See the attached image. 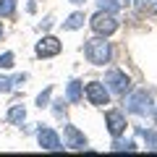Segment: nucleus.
Instances as JSON below:
<instances>
[{
    "label": "nucleus",
    "instance_id": "1",
    "mask_svg": "<svg viewBox=\"0 0 157 157\" xmlns=\"http://www.w3.org/2000/svg\"><path fill=\"white\" fill-rule=\"evenodd\" d=\"M84 55H86V60H89L92 66H105V63H110V58H113V47H110V42H107L105 37L97 34L94 39H86Z\"/></svg>",
    "mask_w": 157,
    "mask_h": 157
},
{
    "label": "nucleus",
    "instance_id": "2",
    "mask_svg": "<svg viewBox=\"0 0 157 157\" xmlns=\"http://www.w3.org/2000/svg\"><path fill=\"white\" fill-rule=\"evenodd\" d=\"M126 110H128L131 115H139V118L155 115V102H152V94H149L147 89L128 92V97H126Z\"/></svg>",
    "mask_w": 157,
    "mask_h": 157
},
{
    "label": "nucleus",
    "instance_id": "3",
    "mask_svg": "<svg viewBox=\"0 0 157 157\" xmlns=\"http://www.w3.org/2000/svg\"><path fill=\"white\" fill-rule=\"evenodd\" d=\"M89 26H92V32L100 34V37H110V34L118 32V18H115V13H105V11L97 8V13L89 18Z\"/></svg>",
    "mask_w": 157,
    "mask_h": 157
},
{
    "label": "nucleus",
    "instance_id": "4",
    "mask_svg": "<svg viewBox=\"0 0 157 157\" xmlns=\"http://www.w3.org/2000/svg\"><path fill=\"white\" fill-rule=\"evenodd\" d=\"M105 86L113 92V94L126 97L131 92V78L126 76V71H121V68H110V71L105 73Z\"/></svg>",
    "mask_w": 157,
    "mask_h": 157
},
{
    "label": "nucleus",
    "instance_id": "5",
    "mask_svg": "<svg viewBox=\"0 0 157 157\" xmlns=\"http://www.w3.org/2000/svg\"><path fill=\"white\" fill-rule=\"evenodd\" d=\"M84 94L94 107H105L107 102H110V89H107L102 81H89V84L84 86Z\"/></svg>",
    "mask_w": 157,
    "mask_h": 157
},
{
    "label": "nucleus",
    "instance_id": "6",
    "mask_svg": "<svg viewBox=\"0 0 157 157\" xmlns=\"http://www.w3.org/2000/svg\"><path fill=\"white\" fill-rule=\"evenodd\" d=\"M37 141H39V147H42L45 152H60V149H66V144L60 141V136H58L52 128H39L37 131Z\"/></svg>",
    "mask_w": 157,
    "mask_h": 157
},
{
    "label": "nucleus",
    "instance_id": "7",
    "mask_svg": "<svg viewBox=\"0 0 157 157\" xmlns=\"http://www.w3.org/2000/svg\"><path fill=\"white\" fill-rule=\"evenodd\" d=\"M60 50H63V42L58 37H42L37 42V47H34L37 58H55V55H60Z\"/></svg>",
    "mask_w": 157,
    "mask_h": 157
},
{
    "label": "nucleus",
    "instance_id": "8",
    "mask_svg": "<svg viewBox=\"0 0 157 157\" xmlns=\"http://www.w3.org/2000/svg\"><path fill=\"white\" fill-rule=\"evenodd\" d=\"M105 126H107L113 139H118V136L126 134V115L121 110H107L105 113Z\"/></svg>",
    "mask_w": 157,
    "mask_h": 157
},
{
    "label": "nucleus",
    "instance_id": "9",
    "mask_svg": "<svg viewBox=\"0 0 157 157\" xmlns=\"http://www.w3.org/2000/svg\"><path fill=\"white\" fill-rule=\"evenodd\" d=\"M63 144H66L68 149H86V136L81 134L76 126L68 123L66 128H63Z\"/></svg>",
    "mask_w": 157,
    "mask_h": 157
},
{
    "label": "nucleus",
    "instance_id": "10",
    "mask_svg": "<svg viewBox=\"0 0 157 157\" xmlns=\"http://www.w3.org/2000/svg\"><path fill=\"white\" fill-rule=\"evenodd\" d=\"M24 81H26V73H18V76H3V73H0V94L13 92L16 86H21Z\"/></svg>",
    "mask_w": 157,
    "mask_h": 157
},
{
    "label": "nucleus",
    "instance_id": "11",
    "mask_svg": "<svg viewBox=\"0 0 157 157\" xmlns=\"http://www.w3.org/2000/svg\"><path fill=\"white\" fill-rule=\"evenodd\" d=\"M81 97H84V84L81 81H68L66 86V102H71V105H76V102H81Z\"/></svg>",
    "mask_w": 157,
    "mask_h": 157
},
{
    "label": "nucleus",
    "instance_id": "12",
    "mask_svg": "<svg viewBox=\"0 0 157 157\" xmlns=\"http://www.w3.org/2000/svg\"><path fill=\"white\" fill-rule=\"evenodd\" d=\"M24 121H26V107L24 105H11L8 107V123H13V126H21Z\"/></svg>",
    "mask_w": 157,
    "mask_h": 157
},
{
    "label": "nucleus",
    "instance_id": "13",
    "mask_svg": "<svg viewBox=\"0 0 157 157\" xmlns=\"http://www.w3.org/2000/svg\"><path fill=\"white\" fill-rule=\"evenodd\" d=\"M84 21H86V16L81 11H76V13H71V16L63 21V29H66V32H76V29L84 26Z\"/></svg>",
    "mask_w": 157,
    "mask_h": 157
},
{
    "label": "nucleus",
    "instance_id": "14",
    "mask_svg": "<svg viewBox=\"0 0 157 157\" xmlns=\"http://www.w3.org/2000/svg\"><path fill=\"white\" fill-rule=\"evenodd\" d=\"M131 6H134L139 13H155L157 11V0H134Z\"/></svg>",
    "mask_w": 157,
    "mask_h": 157
},
{
    "label": "nucleus",
    "instance_id": "15",
    "mask_svg": "<svg viewBox=\"0 0 157 157\" xmlns=\"http://www.w3.org/2000/svg\"><path fill=\"white\" fill-rule=\"evenodd\" d=\"M113 152H134L136 149V144L131 139H121V136H118L115 141H113V147H110Z\"/></svg>",
    "mask_w": 157,
    "mask_h": 157
},
{
    "label": "nucleus",
    "instance_id": "16",
    "mask_svg": "<svg viewBox=\"0 0 157 157\" xmlns=\"http://www.w3.org/2000/svg\"><path fill=\"white\" fill-rule=\"evenodd\" d=\"M16 13V0H0V18H11Z\"/></svg>",
    "mask_w": 157,
    "mask_h": 157
},
{
    "label": "nucleus",
    "instance_id": "17",
    "mask_svg": "<svg viewBox=\"0 0 157 157\" xmlns=\"http://www.w3.org/2000/svg\"><path fill=\"white\" fill-rule=\"evenodd\" d=\"M97 8L105 11V13H118L121 11V3L118 0H97Z\"/></svg>",
    "mask_w": 157,
    "mask_h": 157
},
{
    "label": "nucleus",
    "instance_id": "18",
    "mask_svg": "<svg viewBox=\"0 0 157 157\" xmlns=\"http://www.w3.org/2000/svg\"><path fill=\"white\" fill-rule=\"evenodd\" d=\"M139 134L144 136V141L149 144V149H157V134L155 131H147V128H139Z\"/></svg>",
    "mask_w": 157,
    "mask_h": 157
},
{
    "label": "nucleus",
    "instance_id": "19",
    "mask_svg": "<svg viewBox=\"0 0 157 157\" xmlns=\"http://www.w3.org/2000/svg\"><path fill=\"white\" fill-rule=\"evenodd\" d=\"M13 60H16V55H13V52H3V55H0V68H3V71L13 68Z\"/></svg>",
    "mask_w": 157,
    "mask_h": 157
},
{
    "label": "nucleus",
    "instance_id": "20",
    "mask_svg": "<svg viewBox=\"0 0 157 157\" xmlns=\"http://www.w3.org/2000/svg\"><path fill=\"white\" fill-rule=\"evenodd\" d=\"M50 97H52V86H47V89L37 97V107H47L50 105Z\"/></svg>",
    "mask_w": 157,
    "mask_h": 157
},
{
    "label": "nucleus",
    "instance_id": "21",
    "mask_svg": "<svg viewBox=\"0 0 157 157\" xmlns=\"http://www.w3.org/2000/svg\"><path fill=\"white\" fill-rule=\"evenodd\" d=\"M52 105H55V115H58V118H63V113H66V105H63V102H52Z\"/></svg>",
    "mask_w": 157,
    "mask_h": 157
},
{
    "label": "nucleus",
    "instance_id": "22",
    "mask_svg": "<svg viewBox=\"0 0 157 157\" xmlns=\"http://www.w3.org/2000/svg\"><path fill=\"white\" fill-rule=\"evenodd\" d=\"M118 3H121V8H123V6H131L134 0H118Z\"/></svg>",
    "mask_w": 157,
    "mask_h": 157
},
{
    "label": "nucleus",
    "instance_id": "23",
    "mask_svg": "<svg viewBox=\"0 0 157 157\" xmlns=\"http://www.w3.org/2000/svg\"><path fill=\"white\" fill-rule=\"evenodd\" d=\"M68 3H76V6H78V3H84V0H68Z\"/></svg>",
    "mask_w": 157,
    "mask_h": 157
},
{
    "label": "nucleus",
    "instance_id": "24",
    "mask_svg": "<svg viewBox=\"0 0 157 157\" xmlns=\"http://www.w3.org/2000/svg\"><path fill=\"white\" fill-rule=\"evenodd\" d=\"M0 39H3V24H0Z\"/></svg>",
    "mask_w": 157,
    "mask_h": 157
},
{
    "label": "nucleus",
    "instance_id": "25",
    "mask_svg": "<svg viewBox=\"0 0 157 157\" xmlns=\"http://www.w3.org/2000/svg\"><path fill=\"white\" fill-rule=\"evenodd\" d=\"M155 126H157V110H155Z\"/></svg>",
    "mask_w": 157,
    "mask_h": 157
}]
</instances>
